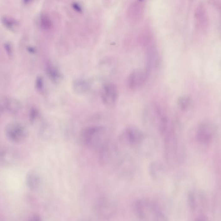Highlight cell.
<instances>
[{
    "label": "cell",
    "instance_id": "obj_1",
    "mask_svg": "<svg viewBox=\"0 0 221 221\" xmlns=\"http://www.w3.org/2000/svg\"><path fill=\"white\" fill-rule=\"evenodd\" d=\"M135 215L143 221H166L163 210L156 203L148 199H139L134 206Z\"/></svg>",
    "mask_w": 221,
    "mask_h": 221
},
{
    "label": "cell",
    "instance_id": "obj_2",
    "mask_svg": "<svg viewBox=\"0 0 221 221\" xmlns=\"http://www.w3.org/2000/svg\"><path fill=\"white\" fill-rule=\"evenodd\" d=\"M81 140L88 147L98 151L99 154L111 145L105 128L102 127L87 128L82 132Z\"/></svg>",
    "mask_w": 221,
    "mask_h": 221
},
{
    "label": "cell",
    "instance_id": "obj_3",
    "mask_svg": "<svg viewBox=\"0 0 221 221\" xmlns=\"http://www.w3.org/2000/svg\"><path fill=\"white\" fill-rule=\"evenodd\" d=\"M144 134L136 128L129 127L120 136V144L127 147L134 148L140 146L144 141Z\"/></svg>",
    "mask_w": 221,
    "mask_h": 221
},
{
    "label": "cell",
    "instance_id": "obj_4",
    "mask_svg": "<svg viewBox=\"0 0 221 221\" xmlns=\"http://www.w3.org/2000/svg\"><path fill=\"white\" fill-rule=\"evenodd\" d=\"M5 135L9 140L14 143H21L24 141L27 137L26 128L19 124H11L6 127Z\"/></svg>",
    "mask_w": 221,
    "mask_h": 221
},
{
    "label": "cell",
    "instance_id": "obj_5",
    "mask_svg": "<svg viewBox=\"0 0 221 221\" xmlns=\"http://www.w3.org/2000/svg\"><path fill=\"white\" fill-rule=\"evenodd\" d=\"M118 98V90L116 85L109 82L105 85L102 93V101L107 107L112 108L116 105Z\"/></svg>",
    "mask_w": 221,
    "mask_h": 221
},
{
    "label": "cell",
    "instance_id": "obj_6",
    "mask_svg": "<svg viewBox=\"0 0 221 221\" xmlns=\"http://www.w3.org/2000/svg\"><path fill=\"white\" fill-rule=\"evenodd\" d=\"M20 154L17 150L12 148H6L1 151L0 161L5 166H11L16 164L20 160Z\"/></svg>",
    "mask_w": 221,
    "mask_h": 221
},
{
    "label": "cell",
    "instance_id": "obj_7",
    "mask_svg": "<svg viewBox=\"0 0 221 221\" xmlns=\"http://www.w3.org/2000/svg\"><path fill=\"white\" fill-rule=\"evenodd\" d=\"M147 70L136 69L128 76V84L130 89L138 87L146 81L148 76Z\"/></svg>",
    "mask_w": 221,
    "mask_h": 221
},
{
    "label": "cell",
    "instance_id": "obj_8",
    "mask_svg": "<svg viewBox=\"0 0 221 221\" xmlns=\"http://www.w3.org/2000/svg\"><path fill=\"white\" fill-rule=\"evenodd\" d=\"M26 183L29 189L35 191L38 189L40 185V177L35 171H29L26 175Z\"/></svg>",
    "mask_w": 221,
    "mask_h": 221
},
{
    "label": "cell",
    "instance_id": "obj_9",
    "mask_svg": "<svg viewBox=\"0 0 221 221\" xmlns=\"http://www.w3.org/2000/svg\"><path fill=\"white\" fill-rule=\"evenodd\" d=\"M177 105L181 111L188 112L193 106V102L190 97L182 96L177 99Z\"/></svg>",
    "mask_w": 221,
    "mask_h": 221
},
{
    "label": "cell",
    "instance_id": "obj_10",
    "mask_svg": "<svg viewBox=\"0 0 221 221\" xmlns=\"http://www.w3.org/2000/svg\"><path fill=\"white\" fill-rule=\"evenodd\" d=\"M140 1H141V0H140Z\"/></svg>",
    "mask_w": 221,
    "mask_h": 221
}]
</instances>
